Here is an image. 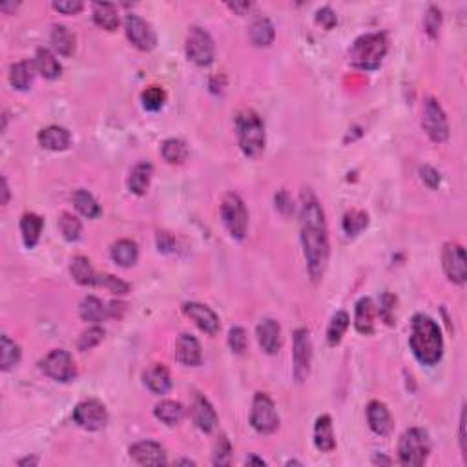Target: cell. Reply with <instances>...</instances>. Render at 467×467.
<instances>
[{"label": "cell", "instance_id": "8992f818", "mask_svg": "<svg viewBox=\"0 0 467 467\" xmlns=\"http://www.w3.org/2000/svg\"><path fill=\"white\" fill-rule=\"evenodd\" d=\"M221 219L232 237H236V239L245 237L246 228H249V212H246L243 199L237 194H234V192L227 194L223 199Z\"/></svg>", "mask_w": 467, "mask_h": 467}, {"label": "cell", "instance_id": "60d3db41", "mask_svg": "<svg viewBox=\"0 0 467 467\" xmlns=\"http://www.w3.org/2000/svg\"><path fill=\"white\" fill-rule=\"evenodd\" d=\"M59 230L64 236V239L77 241L81 237V232H83V225L74 214L62 212L59 216Z\"/></svg>", "mask_w": 467, "mask_h": 467}, {"label": "cell", "instance_id": "7bdbcfd3", "mask_svg": "<svg viewBox=\"0 0 467 467\" xmlns=\"http://www.w3.org/2000/svg\"><path fill=\"white\" fill-rule=\"evenodd\" d=\"M102 340H104V328L93 325V327H90L88 330H84V333L81 334L79 342H77V347H79V351L83 352L90 351V349L97 347Z\"/></svg>", "mask_w": 467, "mask_h": 467}, {"label": "cell", "instance_id": "30bf717a", "mask_svg": "<svg viewBox=\"0 0 467 467\" xmlns=\"http://www.w3.org/2000/svg\"><path fill=\"white\" fill-rule=\"evenodd\" d=\"M42 372L57 382H70L77 376V367L71 358V354L64 349L51 351L44 360L41 361Z\"/></svg>", "mask_w": 467, "mask_h": 467}, {"label": "cell", "instance_id": "db71d44e", "mask_svg": "<svg viewBox=\"0 0 467 467\" xmlns=\"http://www.w3.org/2000/svg\"><path fill=\"white\" fill-rule=\"evenodd\" d=\"M158 245H159V250H162V252H170L176 243H174V239H172L170 234H167V232H159Z\"/></svg>", "mask_w": 467, "mask_h": 467}, {"label": "cell", "instance_id": "3957f363", "mask_svg": "<svg viewBox=\"0 0 467 467\" xmlns=\"http://www.w3.org/2000/svg\"><path fill=\"white\" fill-rule=\"evenodd\" d=\"M236 132L241 152L246 158H258L265 150V125L261 117L250 108L236 113Z\"/></svg>", "mask_w": 467, "mask_h": 467}, {"label": "cell", "instance_id": "52a82bcc", "mask_svg": "<svg viewBox=\"0 0 467 467\" xmlns=\"http://www.w3.org/2000/svg\"><path fill=\"white\" fill-rule=\"evenodd\" d=\"M421 128L435 143H445L449 139V123L444 108L433 97H427L421 111Z\"/></svg>", "mask_w": 467, "mask_h": 467}, {"label": "cell", "instance_id": "f546056e", "mask_svg": "<svg viewBox=\"0 0 467 467\" xmlns=\"http://www.w3.org/2000/svg\"><path fill=\"white\" fill-rule=\"evenodd\" d=\"M152 174H153V167L150 162H139L134 170L130 172L128 177L130 192L135 195H143L144 192H146V188H148Z\"/></svg>", "mask_w": 467, "mask_h": 467}, {"label": "cell", "instance_id": "74e56055", "mask_svg": "<svg viewBox=\"0 0 467 467\" xmlns=\"http://www.w3.org/2000/svg\"><path fill=\"white\" fill-rule=\"evenodd\" d=\"M161 153L165 161L170 165H181L188 158V148L181 139H167L161 146Z\"/></svg>", "mask_w": 467, "mask_h": 467}, {"label": "cell", "instance_id": "8d00e7d4", "mask_svg": "<svg viewBox=\"0 0 467 467\" xmlns=\"http://www.w3.org/2000/svg\"><path fill=\"white\" fill-rule=\"evenodd\" d=\"M19 361L20 347L13 340H10V336L2 334V338H0V367H2V370L13 369Z\"/></svg>", "mask_w": 467, "mask_h": 467}, {"label": "cell", "instance_id": "d6a6232c", "mask_svg": "<svg viewBox=\"0 0 467 467\" xmlns=\"http://www.w3.org/2000/svg\"><path fill=\"white\" fill-rule=\"evenodd\" d=\"M71 276L79 285H95L99 274L93 270L88 258L77 256V258L71 259Z\"/></svg>", "mask_w": 467, "mask_h": 467}, {"label": "cell", "instance_id": "44dd1931", "mask_svg": "<svg viewBox=\"0 0 467 467\" xmlns=\"http://www.w3.org/2000/svg\"><path fill=\"white\" fill-rule=\"evenodd\" d=\"M71 135L70 132L62 126H48V128L39 132V143L42 148L51 150V152H62L70 146Z\"/></svg>", "mask_w": 467, "mask_h": 467}, {"label": "cell", "instance_id": "f35d334b", "mask_svg": "<svg viewBox=\"0 0 467 467\" xmlns=\"http://www.w3.org/2000/svg\"><path fill=\"white\" fill-rule=\"evenodd\" d=\"M347 328H349V314L345 310H340V312H336V314L333 316L330 325H328L327 330L328 343H330V345H338V343L342 342L343 334H345Z\"/></svg>", "mask_w": 467, "mask_h": 467}, {"label": "cell", "instance_id": "5b68a950", "mask_svg": "<svg viewBox=\"0 0 467 467\" xmlns=\"http://www.w3.org/2000/svg\"><path fill=\"white\" fill-rule=\"evenodd\" d=\"M431 453V440L424 429H407L398 444V458L402 466L420 467L427 462Z\"/></svg>", "mask_w": 467, "mask_h": 467}, {"label": "cell", "instance_id": "4dcf8cb0", "mask_svg": "<svg viewBox=\"0 0 467 467\" xmlns=\"http://www.w3.org/2000/svg\"><path fill=\"white\" fill-rule=\"evenodd\" d=\"M153 414L158 420H161L162 424L167 426H177L183 417H185V409L179 402H174V400H162L161 403L155 405L153 409Z\"/></svg>", "mask_w": 467, "mask_h": 467}, {"label": "cell", "instance_id": "c3c4849f", "mask_svg": "<svg viewBox=\"0 0 467 467\" xmlns=\"http://www.w3.org/2000/svg\"><path fill=\"white\" fill-rule=\"evenodd\" d=\"M394 303H396V298L391 296V294H384V296H382V301H379V316L385 319V323H393Z\"/></svg>", "mask_w": 467, "mask_h": 467}, {"label": "cell", "instance_id": "8fae6325", "mask_svg": "<svg viewBox=\"0 0 467 467\" xmlns=\"http://www.w3.org/2000/svg\"><path fill=\"white\" fill-rule=\"evenodd\" d=\"M125 29L128 41L139 50L150 51L158 44V37H155L152 24L141 19L139 15H128L125 19Z\"/></svg>", "mask_w": 467, "mask_h": 467}, {"label": "cell", "instance_id": "603a6c76", "mask_svg": "<svg viewBox=\"0 0 467 467\" xmlns=\"http://www.w3.org/2000/svg\"><path fill=\"white\" fill-rule=\"evenodd\" d=\"M314 445L321 453H328L336 447V438H334L333 420L328 414H321L316 420L314 426Z\"/></svg>", "mask_w": 467, "mask_h": 467}, {"label": "cell", "instance_id": "83f0119b", "mask_svg": "<svg viewBox=\"0 0 467 467\" xmlns=\"http://www.w3.org/2000/svg\"><path fill=\"white\" fill-rule=\"evenodd\" d=\"M35 68L39 70V74L44 77V79H57L62 71V66L57 60V57L51 53L48 48H41L37 50V55H35Z\"/></svg>", "mask_w": 467, "mask_h": 467}, {"label": "cell", "instance_id": "6f0895ef", "mask_svg": "<svg viewBox=\"0 0 467 467\" xmlns=\"http://www.w3.org/2000/svg\"><path fill=\"white\" fill-rule=\"evenodd\" d=\"M2 194H4V197H2V204H8V201H10V186H8L6 177H2Z\"/></svg>", "mask_w": 467, "mask_h": 467}, {"label": "cell", "instance_id": "e575fe53", "mask_svg": "<svg viewBox=\"0 0 467 467\" xmlns=\"http://www.w3.org/2000/svg\"><path fill=\"white\" fill-rule=\"evenodd\" d=\"M81 318L84 321H90V323H99L102 319L108 316L106 307L102 305V301L95 296H86L83 301H81L79 307Z\"/></svg>", "mask_w": 467, "mask_h": 467}, {"label": "cell", "instance_id": "4fadbf2b", "mask_svg": "<svg viewBox=\"0 0 467 467\" xmlns=\"http://www.w3.org/2000/svg\"><path fill=\"white\" fill-rule=\"evenodd\" d=\"M442 265L447 278L456 285H463L467 279L466 250L458 243H447L442 250Z\"/></svg>", "mask_w": 467, "mask_h": 467}, {"label": "cell", "instance_id": "f1b7e54d", "mask_svg": "<svg viewBox=\"0 0 467 467\" xmlns=\"http://www.w3.org/2000/svg\"><path fill=\"white\" fill-rule=\"evenodd\" d=\"M42 227H44V221H42V218H39L37 214H24L22 219H20V232H22L24 245L28 249H33L39 243Z\"/></svg>", "mask_w": 467, "mask_h": 467}, {"label": "cell", "instance_id": "7dc6e473", "mask_svg": "<svg viewBox=\"0 0 467 467\" xmlns=\"http://www.w3.org/2000/svg\"><path fill=\"white\" fill-rule=\"evenodd\" d=\"M246 333L245 328L241 327H232L230 333H228V345H230L232 352H236V354H243L246 351Z\"/></svg>", "mask_w": 467, "mask_h": 467}, {"label": "cell", "instance_id": "9a60e30c", "mask_svg": "<svg viewBox=\"0 0 467 467\" xmlns=\"http://www.w3.org/2000/svg\"><path fill=\"white\" fill-rule=\"evenodd\" d=\"M183 310H185V314L188 316L203 333L210 334V336H216V334L219 333V318L210 307L203 305V303L190 301V303L183 305Z\"/></svg>", "mask_w": 467, "mask_h": 467}, {"label": "cell", "instance_id": "bcb514c9", "mask_svg": "<svg viewBox=\"0 0 467 467\" xmlns=\"http://www.w3.org/2000/svg\"><path fill=\"white\" fill-rule=\"evenodd\" d=\"M440 26H442V11L436 6H431L426 13V19H424V28L431 39H436L440 33Z\"/></svg>", "mask_w": 467, "mask_h": 467}, {"label": "cell", "instance_id": "7c38bea8", "mask_svg": "<svg viewBox=\"0 0 467 467\" xmlns=\"http://www.w3.org/2000/svg\"><path fill=\"white\" fill-rule=\"evenodd\" d=\"M74 420L83 429L99 431L108 424L106 407L97 400H84L74 409Z\"/></svg>", "mask_w": 467, "mask_h": 467}, {"label": "cell", "instance_id": "9c48e42d", "mask_svg": "<svg viewBox=\"0 0 467 467\" xmlns=\"http://www.w3.org/2000/svg\"><path fill=\"white\" fill-rule=\"evenodd\" d=\"M214 53H216V46H214L212 37L203 28L192 26L186 35V57L194 64L209 66L214 60Z\"/></svg>", "mask_w": 467, "mask_h": 467}, {"label": "cell", "instance_id": "836d02e7", "mask_svg": "<svg viewBox=\"0 0 467 467\" xmlns=\"http://www.w3.org/2000/svg\"><path fill=\"white\" fill-rule=\"evenodd\" d=\"M51 46L60 55L70 57L75 51V35L66 26H55L51 32Z\"/></svg>", "mask_w": 467, "mask_h": 467}, {"label": "cell", "instance_id": "681fc988", "mask_svg": "<svg viewBox=\"0 0 467 467\" xmlns=\"http://www.w3.org/2000/svg\"><path fill=\"white\" fill-rule=\"evenodd\" d=\"M53 10L64 15H75L83 10V2L81 0H60V2H53Z\"/></svg>", "mask_w": 467, "mask_h": 467}, {"label": "cell", "instance_id": "11a10c76", "mask_svg": "<svg viewBox=\"0 0 467 467\" xmlns=\"http://www.w3.org/2000/svg\"><path fill=\"white\" fill-rule=\"evenodd\" d=\"M460 449H462V454L466 456V409L460 414Z\"/></svg>", "mask_w": 467, "mask_h": 467}, {"label": "cell", "instance_id": "ee69618b", "mask_svg": "<svg viewBox=\"0 0 467 467\" xmlns=\"http://www.w3.org/2000/svg\"><path fill=\"white\" fill-rule=\"evenodd\" d=\"M95 285H97V287L108 288V291L113 292V294H119V296H123V294H128L130 292L128 283L120 281L119 278L111 276V274H99L97 283H95Z\"/></svg>", "mask_w": 467, "mask_h": 467}, {"label": "cell", "instance_id": "e0dca14e", "mask_svg": "<svg viewBox=\"0 0 467 467\" xmlns=\"http://www.w3.org/2000/svg\"><path fill=\"white\" fill-rule=\"evenodd\" d=\"M258 342L267 354H276L281 347V327L276 319H263L256 328Z\"/></svg>", "mask_w": 467, "mask_h": 467}, {"label": "cell", "instance_id": "f6af8a7d", "mask_svg": "<svg viewBox=\"0 0 467 467\" xmlns=\"http://www.w3.org/2000/svg\"><path fill=\"white\" fill-rule=\"evenodd\" d=\"M232 462V445L225 435L219 436L216 442V453H214V463L216 466H230Z\"/></svg>", "mask_w": 467, "mask_h": 467}, {"label": "cell", "instance_id": "6da1fadb", "mask_svg": "<svg viewBox=\"0 0 467 467\" xmlns=\"http://www.w3.org/2000/svg\"><path fill=\"white\" fill-rule=\"evenodd\" d=\"M300 227L303 254L307 259L310 278L319 281L323 278L328 263V230L325 214L318 197L309 188L301 194Z\"/></svg>", "mask_w": 467, "mask_h": 467}, {"label": "cell", "instance_id": "ffe728a7", "mask_svg": "<svg viewBox=\"0 0 467 467\" xmlns=\"http://www.w3.org/2000/svg\"><path fill=\"white\" fill-rule=\"evenodd\" d=\"M176 358L186 367H197L201 363V345L190 334H181L176 342Z\"/></svg>", "mask_w": 467, "mask_h": 467}, {"label": "cell", "instance_id": "2e32d148", "mask_svg": "<svg viewBox=\"0 0 467 467\" xmlns=\"http://www.w3.org/2000/svg\"><path fill=\"white\" fill-rule=\"evenodd\" d=\"M130 458L139 466H165L168 462L165 449L155 442H150V440L132 445L130 447Z\"/></svg>", "mask_w": 467, "mask_h": 467}, {"label": "cell", "instance_id": "ac0fdd59", "mask_svg": "<svg viewBox=\"0 0 467 467\" xmlns=\"http://www.w3.org/2000/svg\"><path fill=\"white\" fill-rule=\"evenodd\" d=\"M192 418H194L195 426L203 433H212L218 426V414L214 411L212 403L201 394H195L194 402H192Z\"/></svg>", "mask_w": 467, "mask_h": 467}, {"label": "cell", "instance_id": "484cf974", "mask_svg": "<svg viewBox=\"0 0 467 467\" xmlns=\"http://www.w3.org/2000/svg\"><path fill=\"white\" fill-rule=\"evenodd\" d=\"M93 22L97 24L99 28L106 29V32H113L119 26V11H117L116 4L110 2H97L93 4Z\"/></svg>", "mask_w": 467, "mask_h": 467}, {"label": "cell", "instance_id": "277c9868", "mask_svg": "<svg viewBox=\"0 0 467 467\" xmlns=\"http://www.w3.org/2000/svg\"><path fill=\"white\" fill-rule=\"evenodd\" d=\"M387 53V39L384 33H369L358 39L351 48V62L360 70H376Z\"/></svg>", "mask_w": 467, "mask_h": 467}, {"label": "cell", "instance_id": "b9f144b4", "mask_svg": "<svg viewBox=\"0 0 467 467\" xmlns=\"http://www.w3.org/2000/svg\"><path fill=\"white\" fill-rule=\"evenodd\" d=\"M167 101V93L161 86H148L143 92V106L148 111H159Z\"/></svg>", "mask_w": 467, "mask_h": 467}, {"label": "cell", "instance_id": "d590c367", "mask_svg": "<svg viewBox=\"0 0 467 467\" xmlns=\"http://www.w3.org/2000/svg\"><path fill=\"white\" fill-rule=\"evenodd\" d=\"M74 203H75V209L79 210L84 218L93 219V218H99V216H101V207H99V203L95 201V197L90 194L88 190H83V188L75 190Z\"/></svg>", "mask_w": 467, "mask_h": 467}, {"label": "cell", "instance_id": "f907efd6", "mask_svg": "<svg viewBox=\"0 0 467 467\" xmlns=\"http://www.w3.org/2000/svg\"><path fill=\"white\" fill-rule=\"evenodd\" d=\"M316 22L321 24L325 29H333L338 24V19H336V13L330 8H321L316 13Z\"/></svg>", "mask_w": 467, "mask_h": 467}, {"label": "cell", "instance_id": "7402d4cb", "mask_svg": "<svg viewBox=\"0 0 467 467\" xmlns=\"http://www.w3.org/2000/svg\"><path fill=\"white\" fill-rule=\"evenodd\" d=\"M144 385L155 394H167L172 389V376L168 372V369L165 365H155L150 367L146 372H144Z\"/></svg>", "mask_w": 467, "mask_h": 467}, {"label": "cell", "instance_id": "d4e9b609", "mask_svg": "<svg viewBox=\"0 0 467 467\" xmlns=\"http://www.w3.org/2000/svg\"><path fill=\"white\" fill-rule=\"evenodd\" d=\"M354 325H356V330L360 334H369L375 333V305L370 298H361L356 303V314H354Z\"/></svg>", "mask_w": 467, "mask_h": 467}, {"label": "cell", "instance_id": "680465c9", "mask_svg": "<svg viewBox=\"0 0 467 467\" xmlns=\"http://www.w3.org/2000/svg\"><path fill=\"white\" fill-rule=\"evenodd\" d=\"M37 458H22L19 460V466H37Z\"/></svg>", "mask_w": 467, "mask_h": 467}, {"label": "cell", "instance_id": "cb8c5ba5", "mask_svg": "<svg viewBox=\"0 0 467 467\" xmlns=\"http://www.w3.org/2000/svg\"><path fill=\"white\" fill-rule=\"evenodd\" d=\"M35 62L32 60H20L17 64H13L10 68V83L15 90H19V92H24V90H28L29 86L33 84V79H35Z\"/></svg>", "mask_w": 467, "mask_h": 467}, {"label": "cell", "instance_id": "1f68e13d", "mask_svg": "<svg viewBox=\"0 0 467 467\" xmlns=\"http://www.w3.org/2000/svg\"><path fill=\"white\" fill-rule=\"evenodd\" d=\"M250 41L259 48H267L272 44L274 26L267 17H258L252 22V26H250Z\"/></svg>", "mask_w": 467, "mask_h": 467}, {"label": "cell", "instance_id": "d6986e66", "mask_svg": "<svg viewBox=\"0 0 467 467\" xmlns=\"http://www.w3.org/2000/svg\"><path fill=\"white\" fill-rule=\"evenodd\" d=\"M367 420H369L370 429L375 431L376 435L387 436L393 431V417L389 412L387 405L382 402H370L367 407Z\"/></svg>", "mask_w": 467, "mask_h": 467}, {"label": "cell", "instance_id": "9f6ffc18", "mask_svg": "<svg viewBox=\"0 0 467 467\" xmlns=\"http://www.w3.org/2000/svg\"><path fill=\"white\" fill-rule=\"evenodd\" d=\"M228 8H230L232 11H236L237 15H245L246 11H250L252 4H250V2H230Z\"/></svg>", "mask_w": 467, "mask_h": 467}, {"label": "cell", "instance_id": "816d5d0a", "mask_svg": "<svg viewBox=\"0 0 467 467\" xmlns=\"http://www.w3.org/2000/svg\"><path fill=\"white\" fill-rule=\"evenodd\" d=\"M420 177H421V181H424V183H426V185L433 190L440 185V174L433 167H421Z\"/></svg>", "mask_w": 467, "mask_h": 467}, {"label": "cell", "instance_id": "f5cc1de1", "mask_svg": "<svg viewBox=\"0 0 467 467\" xmlns=\"http://www.w3.org/2000/svg\"><path fill=\"white\" fill-rule=\"evenodd\" d=\"M276 207H278V210H281L285 216L292 214V210H294L291 197H288V194L285 192V190H281L279 194H276Z\"/></svg>", "mask_w": 467, "mask_h": 467}, {"label": "cell", "instance_id": "ab89813d", "mask_svg": "<svg viewBox=\"0 0 467 467\" xmlns=\"http://www.w3.org/2000/svg\"><path fill=\"white\" fill-rule=\"evenodd\" d=\"M367 225H369V216L361 210H352L343 218V230L347 236H358L360 232L365 230Z\"/></svg>", "mask_w": 467, "mask_h": 467}, {"label": "cell", "instance_id": "5bb4252c", "mask_svg": "<svg viewBox=\"0 0 467 467\" xmlns=\"http://www.w3.org/2000/svg\"><path fill=\"white\" fill-rule=\"evenodd\" d=\"M292 358H294V376H296L298 382H303L309 376L310 360H312V345H310L309 330L307 328H298L296 333H294Z\"/></svg>", "mask_w": 467, "mask_h": 467}, {"label": "cell", "instance_id": "ba28073f", "mask_svg": "<svg viewBox=\"0 0 467 467\" xmlns=\"http://www.w3.org/2000/svg\"><path fill=\"white\" fill-rule=\"evenodd\" d=\"M250 424L261 435H270L278 429L279 417L276 412V405L265 393H258L252 402V412H250Z\"/></svg>", "mask_w": 467, "mask_h": 467}, {"label": "cell", "instance_id": "7a4b0ae2", "mask_svg": "<svg viewBox=\"0 0 467 467\" xmlns=\"http://www.w3.org/2000/svg\"><path fill=\"white\" fill-rule=\"evenodd\" d=\"M409 345L420 363L436 365L444 354V338H442V330L435 319L426 314L414 316L411 323Z\"/></svg>", "mask_w": 467, "mask_h": 467}, {"label": "cell", "instance_id": "91938a15", "mask_svg": "<svg viewBox=\"0 0 467 467\" xmlns=\"http://www.w3.org/2000/svg\"><path fill=\"white\" fill-rule=\"evenodd\" d=\"M250 463H258V466H265V460H261V458H256V456H250V458H246V466H250Z\"/></svg>", "mask_w": 467, "mask_h": 467}, {"label": "cell", "instance_id": "4316f807", "mask_svg": "<svg viewBox=\"0 0 467 467\" xmlns=\"http://www.w3.org/2000/svg\"><path fill=\"white\" fill-rule=\"evenodd\" d=\"M137 258H139V249L135 241L119 239L111 246V259L120 267H132L137 263Z\"/></svg>", "mask_w": 467, "mask_h": 467}]
</instances>
